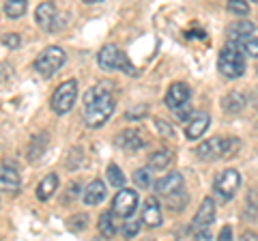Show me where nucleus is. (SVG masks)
I'll return each mask as SVG.
<instances>
[{"label":"nucleus","mask_w":258,"mask_h":241,"mask_svg":"<svg viewBox=\"0 0 258 241\" xmlns=\"http://www.w3.org/2000/svg\"><path fill=\"white\" fill-rule=\"evenodd\" d=\"M20 188H22V179L18 170L11 166H0V192L15 194V192H20Z\"/></svg>","instance_id":"dca6fc26"},{"label":"nucleus","mask_w":258,"mask_h":241,"mask_svg":"<svg viewBox=\"0 0 258 241\" xmlns=\"http://www.w3.org/2000/svg\"><path fill=\"white\" fill-rule=\"evenodd\" d=\"M56 190H58V174H47L45 179L37 186V198L39 200H50Z\"/></svg>","instance_id":"aec40b11"},{"label":"nucleus","mask_w":258,"mask_h":241,"mask_svg":"<svg viewBox=\"0 0 258 241\" xmlns=\"http://www.w3.org/2000/svg\"><path fill=\"white\" fill-rule=\"evenodd\" d=\"M185 37H187V39H205L207 35H205V30H187V33H185Z\"/></svg>","instance_id":"c9c22d12"},{"label":"nucleus","mask_w":258,"mask_h":241,"mask_svg":"<svg viewBox=\"0 0 258 241\" xmlns=\"http://www.w3.org/2000/svg\"><path fill=\"white\" fill-rule=\"evenodd\" d=\"M136 209H138V194L134 190H120L112 200V211L120 218H132Z\"/></svg>","instance_id":"6e6552de"},{"label":"nucleus","mask_w":258,"mask_h":241,"mask_svg":"<svg viewBox=\"0 0 258 241\" xmlns=\"http://www.w3.org/2000/svg\"><path fill=\"white\" fill-rule=\"evenodd\" d=\"M108 181H110L112 188H120V190H123V186H125V174L120 172V168L116 164H110L108 166Z\"/></svg>","instance_id":"393cba45"},{"label":"nucleus","mask_w":258,"mask_h":241,"mask_svg":"<svg viewBox=\"0 0 258 241\" xmlns=\"http://www.w3.org/2000/svg\"><path fill=\"white\" fill-rule=\"evenodd\" d=\"M189 97H191L189 86L183 84V82H174L170 88H168L164 101H166V106L170 110H176V108L185 106V103H189Z\"/></svg>","instance_id":"9d476101"},{"label":"nucleus","mask_w":258,"mask_h":241,"mask_svg":"<svg viewBox=\"0 0 258 241\" xmlns=\"http://www.w3.org/2000/svg\"><path fill=\"white\" fill-rule=\"evenodd\" d=\"M64 63H67V54H64L58 45H50L37 56L35 69H37L39 76L52 78V76H56V71H60V67Z\"/></svg>","instance_id":"20e7f679"},{"label":"nucleus","mask_w":258,"mask_h":241,"mask_svg":"<svg viewBox=\"0 0 258 241\" xmlns=\"http://www.w3.org/2000/svg\"><path fill=\"white\" fill-rule=\"evenodd\" d=\"M239 241H258V235H256L254 230H245L243 235H241V239H239Z\"/></svg>","instance_id":"e433bc0d"},{"label":"nucleus","mask_w":258,"mask_h":241,"mask_svg":"<svg viewBox=\"0 0 258 241\" xmlns=\"http://www.w3.org/2000/svg\"><path fill=\"white\" fill-rule=\"evenodd\" d=\"M237 149H239L237 138H211L200 144L196 153L200 159H224L235 153Z\"/></svg>","instance_id":"39448f33"},{"label":"nucleus","mask_w":258,"mask_h":241,"mask_svg":"<svg viewBox=\"0 0 258 241\" xmlns=\"http://www.w3.org/2000/svg\"><path fill=\"white\" fill-rule=\"evenodd\" d=\"M97 63H99V67L103 71H116L118 69L127 76H138V69L132 65V61L127 58V54L120 50V47L112 45V43L103 45L99 50V54H97Z\"/></svg>","instance_id":"f03ea898"},{"label":"nucleus","mask_w":258,"mask_h":241,"mask_svg":"<svg viewBox=\"0 0 258 241\" xmlns=\"http://www.w3.org/2000/svg\"><path fill=\"white\" fill-rule=\"evenodd\" d=\"M86 224H88V218H86L84 213H82V215H74V218L69 220V228H71V230H82Z\"/></svg>","instance_id":"c85d7f7f"},{"label":"nucleus","mask_w":258,"mask_h":241,"mask_svg":"<svg viewBox=\"0 0 258 241\" xmlns=\"http://www.w3.org/2000/svg\"><path fill=\"white\" fill-rule=\"evenodd\" d=\"M147 112H149V108L147 106H136V108H132V110H127V118L129 120H138V118H142L144 114H147Z\"/></svg>","instance_id":"c756f323"},{"label":"nucleus","mask_w":258,"mask_h":241,"mask_svg":"<svg viewBox=\"0 0 258 241\" xmlns=\"http://www.w3.org/2000/svg\"><path fill=\"white\" fill-rule=\"evenodd\" d=\"M189 114H191V106H189V103H185V106H181V108L174 110V116L179 118V120H183V123H187V120L191 118Z\"/></svg>","instance_id":"7c9ffc66"},{"label":"nucleus","mask_w":258,"mask_h":241,"mask_svg":"<svg viewBox=\"0 0 258 241\" xmlns=\"http://www.w3.org/2000/svg\"><path fill=\"white\" fill-rule=\"evenodd\" d=\"M155 123H157V130H159V134H164V136H168V138H172V136H174V132H172V127H170V125H168V123H166V120H161V118H157V120H155Z\"/></svg>","instance_id":"473e14b6"},{"label":"nucleus","mask_w":258,"mask_h":241,"mask_svg":"<svg viewBox=\"0 0 258 241\" xmlns=\"http://www.w3.org/2000/svg\"><path fill=\"white\" fill-rule=\"evenodd\" d=\"M103 198H106V183L99 179L88 183V188L84 190V203L88 207H95V205H99Z\"/></svg>","instance_id":"a211bd4d"},{"label":"nucleus","mask_w":258,"mask_h":241,"mask_svg":"<svg viewBox=\"0 0 258 241\" xmlns=\"http://www.w3.org/2000/svg\"><path fill=\"white\" fill-rule=\"evenodd\" d=\"M217 241H232V228L230 226H224L220 230V237H217Z\"/></svg>","instance_id":"72a5a7b5"},{"label":"nucleus","mask_w":258,"mask_h":241,"mask_svg":"<svg viewBox=\"0 0 258 241\" xmlns=\"http://www.w3.org/2000/svg\"><path fill=\"white\" fill-rule=\"evenodd\" d=\"M172 164V153L170 151H155L151 157H149V170H164V168H168Z\"/></svg>","instance_id":"412c9836"},{"label":"nucleus","mask_w":258,"mask_h":241,"mask_svg":"<svg viewBox=\"0 0 258 241\" xmlns=\"http://www.w3.org/2000/svg\"><path fill=\"white\" fill-rule=\"evenodd\" d=\"M140 232V222H136V220H129V222H125L123 224V235L127 237V239H132V237H136Z\"/></svg>","instance_id":"cd10ccee"},{"label":"nucleus","mask_w":258,"mask_h":241,"mask_svg":"<svg viewBox=\"0 0 258 241\" xmlns=\"http://www.w3.org/2000/svg\"><path fill=\"white\" fill-rule=\"evenodd\" d=\"M161 220H164V215H161L159 200L155 196H149L142 207V222L147 224L149 228H157V226H161Z\"/></svg>","instance_id":"f8f14e48"},{"label":"nucleus","mask_w":258,"mask_h":241,"mask_svg":"<svg viewBox=\"0 0 258 241\" xmlns=\"http://www.w3.org/2000/svg\"><path fill=\"white\" fill-rule=\"evenodd\" d=\"M183 188V174L181 172H168L155 183V192L159 196H172Z\"/></svg>","instance_id":"ddd939ff"},{"label":"nucleus","mask_w":258,"mask_h":241,"mask_svg":"<svg viewBox=\"0 0 258 241\" xmlns=\"http://www.w3.org/2000/svg\"><path fill=\"white\" fill-rule=\"evenodd\" d=\"M245 106H247V99H245V95L239 91L224 95V99H222V110L226 114H237V112H241Z\"/></svg>","instance_id":"f3484780"},{"label":"nucleus","mask_w":258,"mask_h":241,"mask_svg":"<svg viewBox=\"0 0 258 241\" xmlns=\"http://www.w3.org/2000/svg\"><path fill=\"white\" fill-rule=\"evenodd\" d=\"M134 181H136V186H138V188L147 190V188L151 186V176H149L147 168H140V170H136V172H134Z\"/></svg>","instance_id":"a878e982"},{"label":"nucleus","mask_w":258,"mask_h":241,"mask_svg":"<svg viewBox=\"0 0 258 241\" xmlns=\"http://www.w3.org/2000/svg\"><path fill=\"white\" fill-rule=\"evenodd\" d=\"M254 30H256V26L249 20H239L228 28V35L232 37V43H237V41H243V39L252 37Z\"/></svg>","instance_id":"6ab92c4d"},{"label":"nucleus","mask_w":258,"mask_h":241,"mask_svg":"<svg viewBox=\"0 0 258 241\" xmlns=\"http://www.w3.org/2000/svg\"><path fill=\"white\" fill-rule=\"evenodd\" d=\"M26 0H7L5 3V13L9 15V18H22L24 13H26Z\"/></svg>","instance_id":"b1692460"},{"label":"nucleus","mask_w":258,"mask_h":241,"mask_svg":"<svg viewBox=\"0 0 258 241\" xmlns=\"http://www.w3.org/2000/svg\"><path fill=\"white\" fill-rule=\"evenodd\" d=\"M99 232L106 239H112L116 235V224H114V218H112V213H103L99 218Z\"/></svg>","instance_id":"5701e85b"},{"label":"nucleus","mask_w":258,"mask_h":241,"mask_svg":"<svg viewBox=\"0 0 258 241\" xmlns=\"http://www.w3.org/2000/svg\"><path fill=\"white\" fill-rule=\"evenodd\" d=\"M217 67H220L224 78H230V80L241 78L245 74V58H243V54H241L235 47V43H232V41H228V45H226L224 50L220 52Z\"/></svg>","instance_id":"7ed1b4c3"},{"label":"nucleus","mask_w":258,"mask_h":241,"mask_svg":"<svg viewBox=\"0 0 258 241\" xmlns=\"http://www.w3.org/2000/svg\"><path fill=\"white\" fill-rule=\"evenodd\" d=\"M239 186H241V174L235 170V168H226L224 172L217 174V179L213 183L217 196L224 198V200H228V198L235 196V192L239 190Z\"/></svg>","instance_id":"0eeeda50"},{"label":"nucleus","mask_w":258,"mask_h":241,"mask_svg":"<svg viewBox=\"0 0 258 241\" xmlns=\"http://www.w3.org/2000/svg\"><path fill=\"white\" fill-rule=\"evenodd\" d=\"M114 144L118 149H125V151H140L149 144V140L144 138V134L136 127H129V130H123L116 138H114Z\"/></svg>","instance_id":"1a4fd4ad"},{"label":"nucleus","mask_w":258,"mask_h":241,"mask_svg":"<svg viewBox=\"0 0 258 241\" xmlns=\"http://www.w3.org/2000/svg\"><path fill=\"white\" fill-rule=\"evenodd\" d=\"M3 43H5L7 47H11V50H15V47H20L22 39H20V35L9 33V35H5V37H3Z\"/></svg>","instance_id":"2f4dec72"},{"label":"nucleus","mask_w":258,"mask_h":241,"mask_svg":"<svg viewBox=\"0 0 258 241\" xmlns=\"http://www.w3.org/2000/svg\"><path fill=\"white\" fill-rule=\"evenodd\" d=\"M78 99V80H67L62 82L52 95V110L56 114H67L76 106Z\"/></svg>","instance_id":"423d86ee"},{"label":"nucleus","mask_w":258,"mask_h":241,"mask_svg":"<svg viewBox=\"0 0 258 241\" xmlns=\"http://www.w3.org/2000/svg\"><path fill=\"white\" fill-rule=\"evenodd\" d=\"M56 20H58V11H56V5L52 3H41L37 7V24L41 26L43 30H54L58 24H56Z\"/></svg>","instance_id":"2eb2a0df"},{"label":"nucleus","mask_w":258,"mask_h":241,"mask_svg":"<svg viewBox=\"0 0 258 241\" xmlns=\"http://www.w3.org/2000/svg\"><path fill=\"white\" fill-rule=\"evenodd\" d=\"M235 47L243 56H249V58H258V39L256 37H247V39H243V41H237Z\"/></svg>","instance_id":"4be33fe9"},{"label":"nucleus","mask_w":258,"mask_h":241,"mask_svg":"<svg viewBox=\"0 0 258 241\" xmlns=\"http://www.w3.org/2000/svg\"><path fill=\"white\" fill-rule=\"evenodd\" d=\"M228 11L245 15V13H249V5L245 3V0H230V3H228Z\"/></svg>","instance_id":"bb28decb"},{"label":"nucleus","mask_w":258,"mask_h":241,"mask_svg":"<svg viewBox=\"0 0 258 241\" xmlns=\"http://www.w3.org/2000/svg\"><path fill=\"white\" fill-rule=\"evenodd\" d=\"M189 241H213V239H211V235H209L207 230H198Z\"/></svg>","instance_id":"f704fd0d"},{"label":"nucleus","mask_w":258,"mask_h":241,"mask_svg":"<svg viewBox=\"0 0 258 241\" xmlns=\"http://www.w3.org/2000/svg\"><path fill=\"white\" fill-rule=\"evenodd\" d=\"M215 220V200L213 198H205L203 200V205H200L198 209V213L194 215V222H191V226L198 230H205L207 226H211Z\"/></svg>","instance_id":"9b49d317"},{"label":"nucleus","mask_w":258,"mask_h":241,"mask_svg":"<svg viewBox=\"0 0 258 241\" xmlns=\"http://www.w3.org/2000/svg\"><path fill=\"white\" fill-rule=\"evenodd\" d=\"M114 97L110 93V84L101 82L88 88L84 95V120L88 127H101L114 112Z\"/></svg>","instance_id":"f257e3e1"},{"label":"nucleus","mask_w":258,"mask_h":241,"mask_svg":"<svg viewBox=\"0 0 258 241\" xmlns=\"http://www.w3.org/2000/svg\"><path fill=\"white\" fill-rule=\"evenodd\" d=\"M209 123H211V116L209 112H196L191 114V118L187 120V127H185V136L189 140H198L207 130H209Z\"/></svg>","instance_id":"4468645a"}]
</instances>
